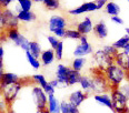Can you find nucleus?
Instances as JSON below:
<instances>
[{"mask_svg":"<svg viewBox=\"0 0 129 113\" xmlns=\"http://www.w3.org/2000/svg\"><path fill=\"white\" fill-rule=\"evenodd\" d=\"M35 113H49V112L47 111V109H45V110H36Z\"/></svg>","mask_w":129,"mask_h":113,"instance_id":"51","label":"nucleus"},{"mask_svg":"<svg viewBox=\"0 0 129 113\" xmlns=\"http://www.w3.org/2000/svg\"><path fill=\"white\" fill-rule=\"evenodd\" d=\"M55 52V56L57 60H62L63 56V41H59L58 45L56 47V49L53 50Z\"/></svg>","mask_w":129,"mask_h":113,"instance_id":"34","label":"nucleus"},{"mask_svg":"<svg viewBox=\"0 0 129 113\" xmlns=\"http://www.w3.org/2000/svg\"><path fill=\"white\" fill-rule=\"evenodd\" d=\"M42 90H44V92L47 94V96H48V95H55V91H56V89L53 88V87H51V85H50L49 83H48V84L46 85V87L42 89Z\"/></svg>","mask_w":129,"mask_h":113,"instance_id":"39","label":"nucleus"},{"mask_svg":"<svg viewBox=\"0 0 129 113\" xmlns=\"http://www.w3.org/2000/svg\"><path fill=\"white\" fill-rule=\"evenodd\" d=\"M128 42H129V38L127 36H123L121 38H119L118 40H116L111 45L115 48V49H117L118 51H119V50L125 49V47L128 44Z\"/></svg>","mask_w":129,"mask_h":113,"instance_id":"31","label":"nucleus"},{"mask_svg":"<svg viewBox=\"0 0 129 113\" xmlns=\"http://www.w3.org/2000/svg\"><path fill=\"white\" fill-rule=\"evenodd\" d=\"M93 60L97 66V68L101 71H105L109 66L114 63V58L107 55L103 50H97L93 54Z\"/></svg>","mask_w":129,"mask_h":113,"instance_id":"6","label":"nucleus"},{"mask_svg":"<svg viewBox=\"0 0 129 113\" xmlns=\"http://www.w3.org/2000/svg\"><path fill=\"white\" fill-rule=\"evenodd\" d=\"M110 98H111L112 110L116 113H126L128 111V100L129 99L126 98L118 88L111 89Z\"/></svg>","mask_w":129,"mask_h":113,"instance_id":"3","label":"nucleus"},{"mask_svg":"<svg viewBox=\"0 0 129 113\" xmlns=\"http://www.w3.org/2000/svg\"><path fill=\"white\" fill-rule=\"evenodd\" d=\"M126 113H129V111H127V112H126Z\"/></svg>","mask_w":129,"mask_h":113,"instance_id":"58","label":"nucleus"},{"mask_svg":"<svg viewBox=\"0 0 129 113\" xmlns=\"http://www.w3.org/2000/svg\"><path fill=\"white\" fill-rule=\"evenodd\" d=\"M79 84H80V87H81V91H84L86 94L93 91L92 78L88 77V75H81V77H80Z\"/></svg>","mask_w":129,"mask_h":113,"instance_id":"18","label":"nucleus"},{"mask_svg":"<svg viewBox=\"0 0 129 113\" xmlns=\"http://www.w3.org/2000/svg\"><path fill=\"white\" fill-rule=\"evenodd\" d=\"M31 100L34 103L36 110H45L47 109V101H48V96L47 94L44 92L40 87L38 85H32L31 87Z\"/></svg>","mask_w":129,"mask_h":113,"instance_id":"4","label":"nucleus"},{"mask_svg":"<svg viewBox=\"0 0 129 113\" xmlns=\"http://www.w3.org/2000/svg\"><path fill=\"white\" fill-rule=\"evenodd\" d=\"M86 63H87V59L86 58H75L71 63V69L77 72H80L84 69Z\"/></svg>","mask_w":129,"mask_h":113,"instance_id":"25","label":"nucleus"},{"mask_svg":"<svg viewBox=\"0 0 129 113\" xmlns=\"http://www.w3.org/2000/svg\"><path fill=\"white\" fill-rule=\"evenodd\" d=\"M96 10H97V6H96L95 1H88V2H85V4H82L81 6L75 8V9L69 10L68 13H69V15L79 16V15H81V13L92 12V11H96Z\"/></svg>","mask_w":129,"mask_h":113,"instance_id":"11","label":"nucleus"},{"mask_svg":"<svg viewBox=\"0 0 129 113\" xmlns=\"http://www.w3.org/2000/svg\"><path fill=\"white\" fill-rule=\"evenodd\" d=\"M93 31H95L96 36L99 39H105V38H107V36H108V28H107L106 23L104 21H100L96 26H93Z\"/></svg>","mask_w":129,"mask_h":113,"instance_id":"20","label":"nucleus"},{"mask_svg":"<svg viewBox=\"0 0 129 113\" xmlns=\"http://www.w3.org/2000/svg\"><path fill=\"white\" fill-rule=\"evenodd\" d=\"M76 30L79 32L81 36H87L88 33H90L93 30V23L92 20L89 17H86L82 21H80L79 23H77V29Z\"/></svg>","mask_w":129,"mask_h":113,"instance_id":"13","label":"nucleus"},{"mask_svg":"<svg viewBox=\"0 0 129 113\" xmlns=\"http://www.w3.org/2000/svg\"><path fill=\"white\" fill-rule=\"evenodd\" d=\"M4 55H5V50L2 48V45L0 44V59H4Z\"/></svg>","mask_w":129,"mask_h":113,"instance_id":"48","label":"nucleus"},{"mask_svg":"<svg viewBox=\"0 0 129 113\" xmlns=\"http://www.w3.org/2000/svg\"><path fill=\"white\" fill-rule=\"evenodd\" d=\"M0 98H1V88H0Z\"/></svg>","mask_w":129,"mask_h":113,"instance_id":"56","label":"nucleus"},{"mask_svg":"<svg viewBox=\"0 0 129 113\" xmlns=\"http://www.w3.org/2000/svg\"><path fill=\"white\" fill-rule=\"evenodd\" d=\"M20 77L18 74L13 73V72H5L4 75L0 79V88L4 89L7 85L13 84V83H17L20 81Z\"/></svg>","mask_w":129,"mask_h":113,"instance_id":"15","label":"nucleus"},{"mask_svg":"<svg viewBox=\"0 0 129 113\" xmlns=\"http://www.w3.org/2000/svg\"><path fill=\"white\" fill-rule=\"evenodd\" d=\"M93 99L99 105L106 106L108 109L112 110V104H111V98H110V94L108 93H101V94H95Z\"/></svg>","mask_w":129,"mask_h":113,"instance_id":"17","label":"nucleus"},{"mask_svg":"<svg viewBox=\"0 0 129 113\" xmlns=\"http://www.w3.org/2000/svg\"><path fill=\"white\" fill-rule=\"evenodd\" d=\"M128 2H129V0H128Z\"/></svg>","mask_w":129,"mask_h":113,"instance_id":"59","label":"nucleus"},{"mask_svg":"<svg viewBox=\"0 0 129 113\" xmlns=\"http://www.w3.org/2000/svg\"><path fill=\"white\" fill-rule=\"evenodd\" d=\"M32 1H35V2H38V4H40V2H44V0H32Z\"/></svg>","mask_w":129,"mask_h":113,"instance_id":"54","label":"nucleus"},{"mask_svg":"<svg viewBox=\"0 0 129 113\" xmlns=\"http://www.w3.org/2000/svg\"><path fill=\"white\" fill-rule=\"evenodd\" d=\"M31 80H32V82H34L35 84H37L38 87H40L41 89H44L46 85L48 84V81L46 80V77H45L44 74H41V73L34 74L31 77Z\"/></svg>","mask_w":129,"mask_h":113,"instance_id":"27","label":"nucleus"},{"mask_svg":"<svg viewBox=\"0 0 129 113\" xmlns=\"http://www.w3.org/2000/svg\"><path fill=\"white\" fill-rule=\"evenodd\" d=\"M79 43H88V39H87V36H81L79 39Z\"/></svg>","mask_w":129,"mask_h":113,"instance_id":"47","label":"nucleus"},{"mask_svg":"<svg viewBox=\"0 0 129 113\" xmlns=\"http://www.w3.org/2000/svg\"><path fill=\"white\" fill-rule=\"evenodd\" d=\"M114 63L117 64L120 69H122L127 73L129 71V54L125 53L123 51L118 52L116 56L114 58Z\"/></svg>","mask_w":129,"mask_h":113,"instance_id":"12","label":"nucleus"},{"mask_svg":"<svg viewBox=\"0 0 129 113\" xmlns=\"http://www.w3.org/2000/svg\"><path fill=\"white\" fill-rule=\"evenodd\" d=\"M92 45L89 42L88 43H79L74 50V55L75 58H86V55L91 54L92 53Z\"/></svg>","mask_w":129,"mask_h":113,"instance_id":"14","label":"nucleus"},{"mask_svg":"<svg viewBox=\"0 0 129 113\" xmlns=\"http://www.w3.org/2000/svg\"><path fill=\"white\" fill-rule=\"evenodd\" d=\"M67 19L59 15H53L48 20V29L52 33L58 29H67Z\"/></svg>","mask_w":129,"mask_h":113,"instance_id":"8","label":"nucleus"},{"mask_svg":"<svg viewBox=\"0 0 129 113\" xmlns=\"http://www.w3.org/2000/svg\"><path fill=\"white\" fill-rule=\"evenodd\" d=\"M123 52L127 53V54H129V42H128V44L125 47V49H123Z\"/></svg>","mask_w":129,"mask_h":113,"instance_id":"50","label":"nucleus"},{"mask_svg":"<svg viewBox=\"0 0 129 113\" xmlns=\"http://www.w3.org/2000/svg\"><path fill=\"white\" fill-rule=\"evenodd\" d=\"M48 83H49V84L51 85V87H53L55 89H57V88H58V81H57L56 79H55V80H51V81H49Z\"/></svg>","mask_w":129,"mask_h":113,"instance_id":"46","label":"nucleus"},{"mask_svg":"<svg viewBox=\"0 0 129 113\" xmlns=\"http://www.w3.org/2000/svg\"><path fill=\"white\" fill-rule=\"evenodd\" d=\"M71 68H69L66 64H58L57 69H56V80L58 81V88L59 89H67L69 87L68 82H67V77H68L69 72Z\"/></svg>","mask_w":129,"mask_h":113,"instance_id":"5","label":"nucleus"},{"mask_svg":"<svg viewBox=\"0 0 129 113\" xmlns=\"http://www.w3.org/2000/svg\"><path fill=\"white\" fill-rule=\"evenodd\" d=\"M17 4H18V6H19L21 11H31L34 1H32V0H21V1L17 2Z\"/></svg>","mask_w":129,"mask_h":113,"instance_id":"33","label":"nucleus"},{"mask_svg":"<svg viewBox=\"0 0 129 113\" xmlns=\"http://www.w3.org/2000/svg\"><path fill=\"white\" fill-rule=\"evenodd\" d=\"M2 16H4L6 29H15L19 27L20 21L17 18V13L13 11L12 9H10V8L2 9Z\"/></svg>","mask_w":129,"mask_h":113,"instance_id":"7","label":"nucleus"},{"mask_svg":"<svg viewBox=\"0 0 129 113\" xmlns=\"http://www.w3.org/2000/svg\"><path fill=\"white\" fill-rule=\"evenodd\" d=\"M6 113H17V112L15 111V109H13L12 106H9V107H8V109H7Z\"/></svg>","mask_w":129,"mask_h":113,"instance_id":"49","label":"nucleus"},{"mask_svg":"<svg viewBox=\"0 0 129 113\" xmlns=\"http://www.w3.org/2000/svg\"><path fill=\"white\" fill-rule=\"evenodd\" d=\"M60 113H80L79 107L75 106L68 101L60 102Z\"/></svg>","mask_w":129,"mask_h":113,"instance_id":"23","label":"nucleus"},{"mask_svg":"<svg viewBox=\"0 0 129 113\" xmlns=\"http://www.w3.org/2000/svg\"><path fill=\"white\" fill-rule=\"evenodd\" d=\"M56 56H55V52L52 49H46L42 50L39 56V61L41 63V66H50L53 61H55Z\"/></svg>","mask_w":129,"mask_h":113,"instance_id":"16","label":"nucleus"},{"mask_svg":"<svg viewBox=\"0 0 129 113\" xmlns=\"http://www.w3.org/2000/svg\"><path fill=\"white\" fill-rule=\"evenodd\" d=\"M107 2H108V0H95V4L97 6V10H100V9H103V8H105Z\"/></svg>","mask_w":129,"mask_h":113,"instance_id":"41","label":"nucleus"},{"mask_svg":"<svg viewBox=\"0 0 129 113\" xmlns=\"http://www.w3.org/2000/svg\"><path fill=\"white\" fill-rule=\"evenodd\" d=\"M81 34L78 32L76 29H66V38L74 40H79Z\"/></svg>","mask_w":129,"mask_h":113,"instance_id":"35","label":"nucleus"},{"mask_svg":"<svg viewBox=\"0 0 129 113\" xmlns=\"http://www.w3.org/2000/svg\"><path fill=\"white\" fill-rule=\"evenodd\" d=\"M126 80H127V82L129 83V71L126 73Z\"/></svg>","mask_w":129,"mask_h":113,"instance_id":"52","label":"nucleus"},{"mask_svg":"<svg viewBox=\"0 0 129 113\" xmlns=\"http://www.w3.org/2000/svg\"><path fill=\"white\" fill-rule=\"evenodd\" d=\"M6 31V26H5L4 16H2V9H0V32Z\"/></svg>","mask_w":129,"mask_h":113,"instance_id":"42","label":"nucleus"},{"mask_svg":"<svg viewBox=\"0 0 129 113\" xmlns=\"http://www.w3.org/2000/svg\"><path fill=\"white\" fill-rule=\"evenodd\" d=\"M87 98H88V94H86L84 91H81V90H75V91H72V92L69 94L68 100H67V101L70 102L71 104H74L75 106L79 107L82 103H84V101Z\"/></svg>","mask_w":129,"mask_h":113,"instance_id":"10","label":"nucleus"},{"mask_svg":"<svg viewBox=\"0 0 129 113\" xmlns=\"http://www.w3.org/2000/svg\"><path fill=\"white\" fill-rule=\"evenodd\" d=\"M5 64H4V60L2 59H0V79H1V77L4 75L5 73Z\"/></svg>","mask_w":129,"mask_h":113,"instance_id":"45","label":"nucleus"},{"mask_svg":"<svg viewBox=\"0 0 129 113\" xmlns=\"http://www.w3.org/2000/svg\"><path fill=\"white\" fill-rule=\"evenodd\" d=\"M92 84H93V91L95 94H101L106 93V91L109 89V83L106 80L105 75H95L92 78Z\"/></svg>","mask_w":129,"mask_h":113,"instance_id":"9","label":"nucleus"},{"mask_svg":"<svg viewBox=\"0 0 129 113\" xmlns=\"http://www.w3.org/2000/svg\"><path fill=\"white\" fill-rule=\"evenodd\" d=\"M7 109H8L7 104L5 103V101L2 100L1 98H0V113H6Z\"/></svg>","mask_w":129,"mask_h":113,"instance_id":"44","label":"nucleus"},{"mask_svg":"<svg viewBox=\"0 0 129 113\" xmlns=\"http://www.w3.org/2000/svg\"><path fill=\"white\" fill-rule=\"evenodd\" d=\"M26 58H27V61L29 62V64L32 67V69H35V70L40 69V67H41V63H40L39 59L35 58V56L32 55L30 52H29V51H26Z\"/></svg>","mask_w":129,"mask_h":113,"instance_id":"30","label":"nucleus"},{"mask_svg":"<svg viewBox=\"0 0 129 113\" xmlns=\"http://www.w3.org/2000/svg\"><path fill=\"white\" fill-rule=\"evenodd\" d=\"M53 36L57 37L58 39H61V38H66V29H58V30L53 31Z\"/></svg>","mask_w":129,"mask_h":113,"instance_id":"40","label":"nucleus"},{"mask_svg":"<svg viewBox=\"0 0 129 113\" xmlns=\"http://www.w3.org/2000/svg\"><path fill=\"white\" fill-rule=\"evenodd\" d=\"M104 72H105V78H106V80L108 81L109 84L111 85V89L118 88L121 84V82L126 80V72L115 63L109 66Z\"/></svg>","mask_w":129,"mask_h":113,"instance_id":"1","label":"nucleus"},{"mask_svg":"<svg viewBox=\"0 0 129 113\" xmlns=\"http://www.w3.org/2000/svg\"><path fill=\"white\" fill-rule=\"evenodd\" d=\"M42 4L48 10H58L60 8L59 0H44Z\"/></svg>","mask_w":129,"mask_h":113,"instance_id":"32","label":"nucleus"},{"mask_svg":"<svg viewBox=\"0 0 129 113\" xmlns=\"http://www.w3.org/2000/svg\"><path fill=\"white\" fill-rule=\"evenodd\" d=\"M125 31H126V36L129 38V28H126V30H125Z\"/></svg>","mask_w":129,"mask_h":113,"instance_id":"53","label":"nucleus"},{"mask_svg":"<svg viewBox=\"0 0 129 113\" xmlns=\"http://www.w3.org/2000/svg\"><path fill=\"white\" fill-rule=\"evenodd\" d=\"M2 1H4V0H0V5H1V2H2Z\"/></svg>","mask_w":129,"mask_h":113,"instance_id":"57","label":"nucleus"},{"mask_svg":"<svg viewBox=\"0 0 129 113\" xmlns=\"http://www.w3.org/2000/svg\"><path fill=\"white\" fill-rule=\"evenodd\" d=\"M23 81H25V80L21 79L19 82L7 85V87H5L4 89H1V99L5 101V103L7 104L8 107L12 106V104L15 103L16 100H17L21 89L25 87Z\"/></svg>","mask_w":129,"mask_h":113,"instance_id":"2","label":"nucleus"},{"mask_svg":"<svg viewBox=\"0 0 129 113\" xmlns=\"http://www.w3.org/2000/svg\"><path fill=\"white\" fill-rule=\"evenodd\" d=\"M120 91L122 92V94L126 96L127 99H129V83L127 82V80H125V81L121 82V84L118 87Z\"/></svg>","mask_w":129,"mask_h":113,"instance_id":"37","label":"nucleus"},{"mask_svg":"<svg viewBox=\"0 0 129 113\" xmlns=\"http://www.w3.org/2000/svg\"><path fill=\"white\" fill-rule=\"evenodd\" d=\"M103 51L105 53H106L107 55H109V56H111V58H115L116 56V54L119 51H118L117 49H115L112 45H105L104 47V49H103Z\"/></svg>","mask_w":129,"mask_h":113,"instance_id":"36","label":"nucleus"},{"mask_svg":"<svg viewBox=\"0 0 129 113\" xmlns=\"http://www.w3.org/2000/svg\"><path fill=\"white\" fill-rule=\"evenodd\" d=\"M105 10L109 16L114 17V16H119L120 13V7L117 2L115 1H108L105 6Z\"/></svg>","mask_w":129,"mask_h":113,"instance_id":"21","label":"nucleus"},{"mask_svg":"<svg viewBox=\"0 0 129 113\" xmlns=\"http://www.w3.org/2000/svg\"><path fill=\"white\" fill-rule=\"evenodd\" d=\"M80 77H81V74H80V72H77L75 71V70H70V72H69L68 77H67V82H68V85L70 87V85H75V84H78L79 83V80H80Z\"/></svg>","mask_w":129,"mask_h":113,"instance_id":"26","label":"nucleus"},{"mask_svg":"<svg viewBox=\"0 0 129 113\" xmlns=\"http://www.w3.org/2000/svg\"><path fill=\"white\" fill-rule=\"evenodd\" d=\"M12 1H17V2H19V1H21V0H12Z\"/></svg>","mask_w":129,"mask_h":113,"instance_id":"55","label":"nucleus"},{"mask_svg":"<svg viewBox=\"0 0 129 113\" xmlns=\"http://www.w3.org/2000/svg\"><path fill=\"white\" fill-rule=\"evenodd\" d=\"M47 111L49 113H60V102L55 95H48Z\"/></svg>","mask_w":129,"mask_h":113,"instance_id":"19","label":"nucleus"},{"mask_svg":"<svg viewBox=\"0 0 129 113\" xmlns=\"http://www.w3.org/2000/svg\"><path fill=\"white\" fill-rule=\"evenodd\" d=\"M4 33H5L6 39H8L9 41L15 42L16 40L18 39V37L21 34V32L19 31L18 28H15V29H6V31H5Z\"/></svg>","mask_w":129,"mask_h":113,"instance_id":"29","label":"nucleus"},{"mask_svg":"<svg viewBox=\"0 0 129 113\" xmlns=\"http://www.w3.org/2000/svg\"><path fill=\"white\" fill-rule=\"evenodd\" d=\"M47 39H48V42H49L50 47H51V49H52V50H55V49H56V47L58 45V43H59V41H60V40H59L57 37L53 36V34H50V36H48V37H47Z\"/></svg>","mask_w":129,"mask_h":113,"instance_id":"38","label":"nucleus"},{"mask_svg":"<svg viewBox=\"0 0 129 113\" xmlns=\"http://www.w3.org/2000/svg\"><path fill=\"white\" fill-rule=\"evenodd\" d=\"M28 51L35 56V58L39 59L40 53H41L42 49H41V45H40L39 42H37V41H30V42H29V50Z\"/></svg>","mask_w":129,"mask_h":113,"instance_id":"24","label":"nucleus"},{"mask_svg":"<svg viewBox=\"0 0 129 113\" xmlns=\"http://www.w3.org/2000/svg\"><path fill=\"white\" fill-rule=\"evenodd\" d=\"M111 21L114 23H116V25H123V20L122 18H120L119 16H114V17H111Z\"/></svg>","mask_w":129,"mask_h":113,"instance_id":"43","label":"nucleus"},{"mask_svg":"<svg viewBox=\"0 0 129 113\" xmlns=\"http://www.w3.org/2000/svg\"><path fill=\"white\" fill-rule=\"evenodd\" d=\"M17 18L21 22H32L36 20V13L32 11H19L17 13Z\"/></svg>","mask_w":129,"mask_h":113,"instance_id":"22","label":"nucleus"},{"mask_svg":"<svg viewBox=\"0 0 129 113\" xmlns=\"http://www.w3.org/2000/svg\"><path fill=\"white\" fill-rule=\"evenodd\" d=\"M29 42H30V41H29V40L27 39V38L23 36L22 33H21L20 36L18 37V39L16 40V41L13 42V43L17 45V47H19L20 49H22V50L26 52V51H28V50H29Z\"/></svg>","mask_w":129,"mask_h":113,"instance_id":"28","label":"nucleus"}]
</instances>
